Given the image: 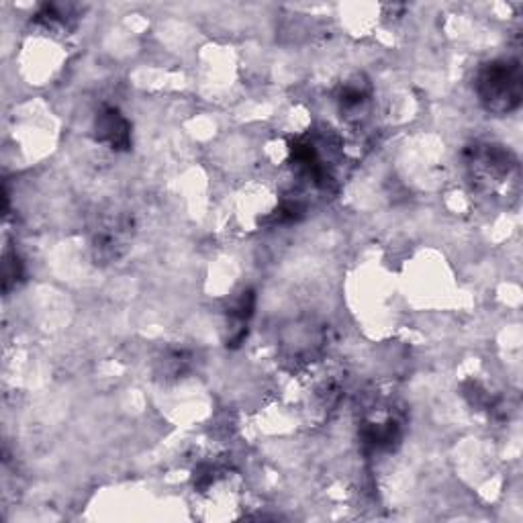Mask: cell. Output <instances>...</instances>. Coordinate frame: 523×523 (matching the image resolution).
Masks as SVG:
<instances>
[{
    "instance_id": "cell-1",
    "label": "cell",
    "mask_w": 523,
    "mask_h": 523,
    "mask_svg": "<svg viewBox=\"0 0 523 523\" xmlns=\"http://www.w3.org/2000/svg\"><path fill=\"white\" fill-rule=\"evenodd\" d=\"M477 88L481 105L495 115L511 113L519 107L523 94V74L521 66L513 58H501L485 64L479 74Z\"/></svg>"
},
{
    "instance_id": "cell-2",
    "label": "cell",
    "mask_w": 523,
    "mask_h": 523,
    "mask_svg": "<svg viewBox=\"0 0 523 523\" xmlns=\"http://www.w3.org/2000/svg\"><path fill=\"white\" fill-rule=\"evenodd\" d=\"M466 168L474 184L485 190H493L511 176L515 160L509 150H503L501 146L477 144L468 150Z\"/></svg>"
},
{
    "instance_id": "cell-3",
    "label": "cell",
    "mask_w": 523,
    "mask_h": 523,
    "mask_svg": "<svg viewBox=\"0 0 523 523\" xmlns=\"http://www.w3.org/2000/svg\"><path fill=\"white\" fill-rule=\"evenodd\" d=\"M129 229H131L129 221L121 215L105 219L101 223V227L94 231L92 248H94V252H97V258L107 260V262L117 260L125 250Z\"/></svg>"
},
{
    "instance_id": "cell-4",
    "label": "cell",
    "mask_w": 523,
    "mask_h": 523,
    "mask_svg": "<svg viewBox=\"0 0 523 523\" xmlns=\"http://www.w3.org/2000/svg\"><path fill=\"white\" fill-rule=\"evenodd\" d=\"M97 139L113 150H125L131 141V125L117 109H105L97 117Z\"/></svg>"
},
{
    "instance_id": "cell-5",
    "label": "cell",
    "mask_w": 523,
    "mask_h": 523,
    "mask_svg": "<svg viewBox=\"0 0 523 523\" xmlns=\"http://www.w3.org/2000/svg\"><path fill=\"white\" fill-rule=\"evenodd\" d=\"M368 101H370L368 82H364L360 78L346 82L340 90V105H342V113H346V115L360 117V113L366 111Z\"/></svg>"
}]
</instances>
